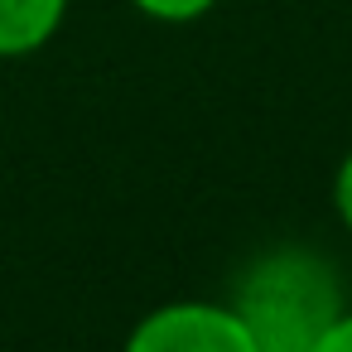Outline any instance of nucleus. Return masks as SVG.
<instances>
[{
	"mask_svg": "<svg viewBox=\"0 0 352 352\" xmlns=\"http://www.w3.org/2000/svg\"><path fill=\"white\" fill-rule=\"evenodd\" d=\"M227 304L241 314L261 352H309L318 333L347 309V285L338 261L318 246L280 241L236 270Z\"/></svg>",
	"mask_w": 352,
	"mask_h": 352,
	"instance_id": "nucleus-1",
	"label": "nucleus"
},
{
	"mask_svg": "<svg viewBox=\"0 0 352 352\" xmlns=\"http://www.w3.org/2000/svg\"><path fill=\"white\" fill-rule=\"evenodd\" d=\"M121 352H261L227 299H169L135 318Z\"/></svg>",
	"mask_w": 352,
	"mask_h": 352,
	"instance_id": "nucleus-2",
	"label": "nucleus"
},
{
	"mask_svg": "<svg viewBox=\"0 0 352 352\" xmlns=\"http://www.w3.org/2000/svg\"><path fill=\"white\" fill-rule=\"evenodd\" d=\"M73 0H0V63L34 58L68 20Z\"/></svg>",
	"mask_w": 352,
	"mask_h": 352,
	"instance_id": "nucleus-3",
	"label": "nucleus"
},
{
	"mask_svg": "<svg viewBox=\"0 0 352 352\" xmlns=\"http://www.w3.org/2000/svg\"><path fill=\"white\" fill-rule=\"evenodd\" d=\"M126 6L140 10L155 25H198L222 6V0H126Z\"/></svg>",
	"mask_w": 352,
	"mask_h": 352,
	"instance_id": "nucleus-4",
	"label": "nucleus"
},
{
	"mask_svg": "<svg viewBox=\"0 0 352 352\" xmlns=\"http://www.w3.org/2000/svg\"><path fill=\"white\" fill-rule=\"evenodd\" d=\"M333 217H338V227L352 236V150L338 160V169H333Z\"/></svg>",
	"mask_w": 352,
	"mask_h": 352,
	"instance_id": "nucleus-5",
	"label": "nucleus"
},
{
	"mask_svg": "<svg viewBox=\"0 0 352 352\" xmlns=\"http://www.w3.org/2000/svg\"><path fill=\"white\" fill-rule=\"evenodd\" d=\"M309 352H352V304H347V309L318 333V342H314Z\"/></svg>",
	"mask_w": 352,
	"mask_h": 352,
	"instance_id": "nucleus-6",
	"label": "nucleus"
}]
</instances>
